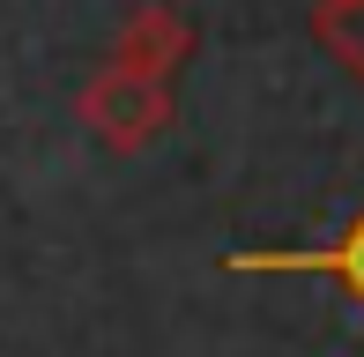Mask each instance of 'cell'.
I'll return each mask as SVG.
<instances>
[{
	"instance_id": "1",
	"label": "cell",
	"mask_w": 364,
	"mask_h": 357,
	"mask_svg": "<svg viewBox=\"0 0 364 357\" xmlns=\"http://www.w3.org/2000/svg\"><path fill=\"white\" fill-rule=\"evenodd\" d=\"M171 82H149V75H127V68H97L90 82H82V97H75V119L90 127V142L97 149H112V156H134V149H149V142L171 127Z\"/></svg>"
},
{
	"instance_id": "2",
	"label": "cell",
	"mask_w": 364,
	"mask_h": 357,
	"mask_svg": "<svg viewBox=\"0 0 364 357\" xmlns=\"http://www.w3.org/2000/svg\"><path fill=\"white\" fill-rule=\"evenodd\" d=\"M186 53H193V23L171 8V0H141V8H127L119 38H112V68L149 75V82H171V75L186 68Z\"/></svg>"
},
{
	"instance_id": "3",
	"label": "cell",
	"mask_w": 364,
	"mask_h": 357,
	"mask_svg": "<svg viewBox=\"0 0 364 357\" xmlns=\"http://www.w3.org/2000/svg\"><path fill=\"white\" fill-rule=\"evenodd\" d=\"M230 275H335L342 290L364 305V208L350 216V231L335 238V246H290V253H230L223 261Z\"/></svg>"
},
{
	"instance_id": "4",
	"label": "cell",
	"mask_w": 364,
	"mask_h": 357,
	"mask_svg": "<svg viewBox=\"0 0 364 357\" xmlns=\"http://www.w3.org/2000/svg\"><path fill=\"white\" fill-rule=\"evenodd\" d=\"M312 38L335 68L364 82V0H312Z\"/></svg>"
}]
</instances>
